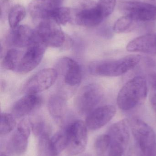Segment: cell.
<instances>
[{
  "label": "cell",
  "instance_id": "obj_11",
  "mask_svg": "<svg viewBox=\"0 0 156 156\" xmlns=\"http://www.w3.org/2000/svg\"><path fill=\"white\" fill-rule=\"evenodd\" d=\"M116 109L114 105H103L94 109L86 118L87 128L90 130H96L107 124L115 115Z\"/></svg>",
  "mask_w": 156,
  "mask_h": 156
},
{
  "label": "cell",
  "instance_id": "obj_25",
  "mask_svg": "<svg viewBox=\"0 0 156 156\" xmlns=\"http://www.w3.org/2000/svg\"><path fill=\"white\" fill-rule=\"evenodd\" d=\"M136 22L132 18L125 15L116 21L114 26L113 30L116 33H125L130 30Z\"/></svg>",
  "mask_w": 156,
  "mask_h": 156
},
{
  "label": "cell",
  "instance_id": "obj_22",
  "mask_svg": "<svg viewBox=\"0 0 156 156\" xmlns=\"http://www.w3.org/2000/svg\"><path fill=\"white\" fill-rule=\"evenodd\" d=\"M25 16V9L24 6L18 4L13 6L8 14V22L11 28L18 26Z\"/></svg>",
  "mask_w": 156,
  "mask_h": 156
},
{
  "label": "cell",
  "instance_id": "obj_23",
  "mask_svg": "<svg viewBox=\"0 0 156 156\" xmlns=\"http://www.w3.org/2000/svg\"><path fill=\"white\" fill-rule=\"evenodd\" d=\"M72 12L67 7H59L55 9L50 19L56 22L59 25H65L71 20Z\"/></svg>",
  "mask_w": 156,
  "mask_h": 156
},
{
  "label": "cell",
  "instance_id": "obj_24",
  "mask_svg": "<svg viewBox=\"0 0 156 156\" xmlns=\"http://www.w3.org/2000/svg\"><path fill=\"white\" fill-rule=\"evenodd\" d=\"M16 121L13 115L3 113L1 115L0 134L5 135L12 132L16 126Z\"/></svg>",
  "mask_w": 156,
  "mask_h": 156
},
{
  "label": "cell",
  "instance_id": "obj_5",
  "mask_svg": "<svg viewBox=\"0 0 156 156\" xmlns=\"http://www.w3.org/2000/svg\"><path fill=\"white\" fill-rule=\"evenodd\" d=\"M103 90L97 83H91L83 87L76 99V106L78 112L82 115H89L96 109L102 100Z\"/></svg>",
  "mask_w": 156,
  "mask_h": 156
},
{
  "label": "cell",
  "instance_id": "obj_28",
  "mask_svg": "<svg viewBox=\"0 0 156 156\" xmlns=\"http://www.w3.org/2000/svg\"><path fill=\"white\" fill-rule=\"evenodd\" d=\"M31 123L32 131L36 136L40 137L43 135L49 134V127L44 121L38 120Z\"/></svg>",
  "mask_w": 156,
  "mask_h": 156
},
{
  "label": "cell",
  "instance_id": "obj_27",
  "mask_svg": "<svg viewBox=\"0 0 156 156\" xmlns=\"http://www.w3.org/2000/svg\"><path fill=\"white\" fill-rule=\"evenodd\" d=\"M116 4V0H99L97 3L104 18L109 16L113 12Z\"/></svg>",
  "mask_w": 156,
  "mask_h": 156
},
{
  "label": "cell",
  "instance_id": "obj_6",
  "mask_svg": "<svg viewBox=\"0 0 156 156\" xmlns=\"http://www.w3.org/2000/svg\"><path fill=\"white\" fill-rule=\"evenodd\" d=\"M86 123L80 120L71 123L66 128L67 136V152L70 156L83 153L87 146L88 135Z\"/></svg>",
  "mask_w": 156,
  "mask_h": 156
},
{
  "label": "cell",
  "instance_id": "obj_30",
  "mask_svg": "<svg viewBox=\"0 0 156 156\" xmlns=\"http://www.w3.org/2000/svg\"><path fill=\"white\" fill-rule=\"evenodd\" d=\"M149 81L152 87L156 90V73H151L149 75Z\"/></svg>",
  "mask_w": 156,
  "mask_h": 156
},
{
  "label": "cell",
  "instance_id": "obj_7",
  "mask_svg": "<svg viewBox=\"0 0 156 156\" xmlns=\"http://www.w3.org/2000/svg\"><path fill=\"white\" fill-rule=\"evenodd\" d=\"M59 26L52 19H47L39 22L34 31L46 47H61L66 37Z\"/></svg>",
  "mask_w": 156,
  "mask_h": 156
},
{
  "label": "cell",
  "instance_id": "obj_4",
  "mask_svg": "<svg viewBox=\"0 0 156 156\" xmlns=\"http://www.w3.org/2000/svg\"><path fill=\"white\" fill-rule=\"evenodd\" d=\"M46 48L34 30L32 42L27 47L25 53L22 55L16 72L25 74L34 69L41 62Z\"/></svg>",
  "mask_w": 156,
  "mask_h": 156
},
{
  "label": "cell",
  "instance_id": "obj_8",
  "mask_svg": "<svg viewBox=\"0 0 156 156\" xmlns=\"http://www.w3.org/2000/svg\"><path fill=\"white\" fill-rule=\"evenodd\" d=\"M119 9L122 13L135 21H152L156 19V6L147 3L126 1L120 3Z\"/></svg>",
  "mask_w": 156,
  "mask_h": 156
},
{
  "label": "cell",
  "instance_id": "obj_29",
  "mask_svg": "<svg viewBox=\"0 0 156 156\" xmlns=\"http://www.w3.org/2000/svg\"><path fill=\"white\" fill-rule=\"evenodd\" d=\"M31 123L27 118H24L20 121L17 126L16 131L23 135L29 137L31 132Z\"/></svg>",
  "mask_w": 156,
  "mask_h": 156
},
{
  "label": "cell",
  "instance_id": "obj_14",
  "mask_svg": "<svg viewBox=\"0 0 156 156\" xmlns=\"http://www.w3.org/2000/svg\"><path fill=\"white\" fill-rule=\"evenodd\" d=\"M59 67L64 76V82L67 85H79L82 79V71L79 64L72 58H63L59 63Z\"/></svg>",
  "mask_w": 156,
  "mask_h": 156
},
{
  "label": "cell",
  "instance_id": "obj_20",
  "mask_svg": "<svg viewBox=\"0 0 156 156\" xmlns=\"http://www.w3.org/2000/svg\"><path fill=\"white\" fill-rule=\"evenodd\" d=\"M67 136L66 131L59 132L55 135L49 141V147L52 156H57L67 145Z\"/></svg>",
  "mask_w": 156,
  "mask_h": 156
},
{
  "label": "cell",
  "instance_id": "obj_26",
  "mask_svg": "<svg viewBox=\"0 0 156 156\" xmlns=\"http://www.w3.org/2000/svg\"><path fill=\"white\" fill-rule=\"evenodd\" d=\"M111 138L109 135L103 134L98 136L94 143V148L97 154L103 155L110 147Z\"/></svg>",
  "mask_w": 156,
  "mask_h": 156
},
{
  "label": "cell",
  "instance_id": "obj_19",
  "mask_svg": "<svg viewBox=\"0 0 156 156\" xmlns=\"http://www.w3.org/2000/svg\"><path fill=\"white\" fill-rule=\"evenodd\" d=\"M28 138L16 130L10 140V148L12 153L17 156H21L24 154L28 145Z\"/></svg>",
  "mask_w": 156,
  "mask_h": 156
},
{
  "label": "cell",
  "instance_id": "obj_2",
  "mask_svg": "<svg viewBox=\"0 0 156 156\" xmlns=\"http://www.w3.org/2000/svg\"><path fill=\"white\" fill-rule=\"evenodd\" d=\"M141 59L140 55H131L117 60L93 62L89 66V70L95 76H118L133 69Z\"/></svg>",
  "mask_w": 156,
  "mask_h": 156
},
{
  "label": "cell",
  "instance_id": "obj_31",
  "mask_svg": "<svg viewBox=\"0 0 156 156\" xmlns=\"http://www.w3.org/2000/svg\"><path fill=\"white\" fill-rule=\"evenodd\" d=\"M151 104L153 109L156 113V94L153 95L151 98Z\"/></svg>",
  "mask_w": 156,
  "mask_h": 156
},
{
  "label": "cell",
  "instance_id": "obj_16",
  "mask_svg": "<svg viewBox=\"0 0 156 156\" xmlns=\"http://www.w3.org/2000/svg\"><path fill=\"white\" fill-rule=\"evenodd\" d=\"M34 31L29 27L19 25L15 28H12L8 34L7 39L12 45L15 47H27L32 42Z\"/></svg>",
  "mask_w": 156,
  "mask_h": 156
},
{
  "label": "cell",
  "instance_id": "obj_18",
  "mask_svg": "<svg viewBox=\"0 0 156 156\" xmlns=\"http://www.w3.org/2000/svg\"><path fill=\"white\" fill-rule=\"evenodd\" d=\"M48 108L52 117L58 120L61 119L67 112V101L61 95H53L49 100Z\"/></svg>",
  "mask_w": 156,
  "mask_h": 156
},
{
  "label": "cell",
  "instance_id": "obj_1",
  "mask_svg": "<svg viewBox=\"0 0 156 156\" xmlns=\"http://www.w3.org/2000/svg\"><path fill=\"white\" fill-rule=\"evenodd\" d=\"M147 83L142 76H136L128 81L118 94L117 103L123 111L132 110L147 96Z\"/></svg>",
  "mask_w": 156,
  "mask_h": 156
},
{
  "label": "cell",
  "instance_id": "obj_9",
  "mask_svg": "<svg viewBox=\"0 0 156 156\" xmlns=\"http://www.w3.org/2000/svg\"><path fill=\"white\" fill-rule=\"evenodd\" d=\"M104 19L97 3L86 0L82 7L72 13L71 20L79 25L92 27L100 24Z\"/></svg>",
  "mask_w": 156,
  "mask_h": 156
},
{
  "label": "cell",
  "instance_id": "obj_3",
  "mask_svg": "<svg viewBox=\"0 0 156 156\" xmlns=\"http://www.w3.org/2000/svg\"><path fill=\"white\" fill-rule=\"evenodd\" d=\"M134 137L144 156H156V135L153 128L137 118L130 122Z\"/></svg>",
  "mask_w": 156,
  "mask_h": 156
},
{
  "label": "cell",
  "instance_id": "obj_10",
  "mask_svg": "<svg viewBox=\"0 0 156 156\" xmlns=\"http://www.w3.org/2000/svg\"><path fill=\"white\" fill-rule=\"evenodd\" d=\"M58 73L54 69H45L34 75L25 84L24 92L26 94H37L47 90L54 84Z\"/></svg>",
  "mask_w": 156,
  "mask_h": 156
},
{
  "label": "cell",
  "instance_id": "obj_12",
  "mask_svg": "<svg viewBox=\"0 0 156 156\" xmlns=\"http://www.w3.org/2000/svg\"><path fill=\"white\" fill-rule=\"evenodd\" d=\"M130 122L123 119L111 126L108 134L111 138L110 146L125 150L130 139Z\"/></svg>",
  "mask_w": 156,
  "mask_h": 156
},
{
  "label": "cell",
  "instance_id": "obj_13",
  "mask_svg": "<svg viewBox=\"0 0 156 156\" xmlns=\"http://www.w3.org/2000/svg\"><path fill=\"white\" fill-rule=\"evenodd\" d=\"M62 0H33L28 5L31 17L41 21L50 19L53 11L60 7Z\"/></svg>",
  "mask_w": 156,
  "mask_h": 156
},
{
  "label": "cell",
  "instance_id": "obj_21",
  "mask_svg": "<svg viewBox=\"0 0 156 156\" xmlns=\"http://www.w3.org/2000/svg\"><path fill=\"white\" fill-rule=\"evenodd\" d=\"M22 53L16 49H11L7 51L2 62L5 69L15 71L22 56Z\"/></svg>",
  "mask_w": 156,
  "mask_h": 156
},
{
  "label": "cell",
  "instance_id": "obj_15",
  "mask_svg": "<svg viewBox=\"0 0 156 156\" xmlns=\"http://www.w3.org/2000/svg\"><path fill=\"white\" fill-rule=\"evenodd\" d=\"M42 99L37 94H26L16 101L12 108L15 117H24L32 113L40 106Z\"/></svg>",
  "mask_w": 156,
  "mask_h": 156
},
{
  "label": "cell",
  "instance_id": "obj_17",
  "mask_svg": "<svg viewBox=\"0 0 156 156\" xmlns=\"http://www.w3.org/2000/svg\"><path fill=\"white\" fill-rule=\"evenodd\" d=\"M126 49L131 52L156 53V35L149 34L136 37L128 43Z\"/></svg>",
  "mask_w": 156,
  "mask_h": 156
}]
</instances>
